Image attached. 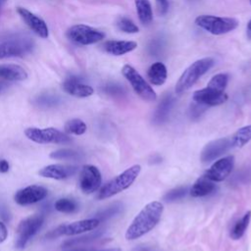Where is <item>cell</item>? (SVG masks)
I'll return each instance as SVG.
<instances>
[{"instance_id":"cell-26","label":"cell","mask_w":251,"mask_h":251,"mask_svg":"<svg viewBox=\"0 0 251 251\" xmlns=\"http://www.w3.org/2000/svg\"><path fill=\"white\" fill-rule=\"evenodd\" d=\"M250 218H251V212L248 211L246 212L241 219H239L235 224L234 226H232V228L230 229V237L234 240H237L239 238L242 237V235L244 234L248 225H249V222H250Z\"/></svg>"},{"instance_id":"cell-47","label":"cell","mask_w":251,"mask_h":251,"mask_svg":"<svg viewBox=\"0 0 251 251\" xmlns=\"http://www.w3.org/2000/svg\"><path fill=\"white\" fill-rule=\"evenodd\" d=\"M250 4H251V0H250Z\"/></svg>"},{"instance_id":"cell-8","label":"cell","mask_w":251,"mask_h":251,"mask_svg":"<svg viewBox=\"0 0 251 251\" xmlns=\"http://www.w3.org/2000/svg\"><path fill=\"white\" fill-rule=\"evenodd\" d=\"M67 36L77 44L90 45L104 39L105 33L86 25H75L68 29Z\"/></svg>"},{"instance_id":"cell-24","label":"cell","mask_w":251,"mask_h":251,"mask_svg":"<svg viewBox=\"0 0 251 251\" xmlns=\"http://www.w3.org/2000/svg\"><path fill=\"white\" fill-rule=\"evenodd\" d=\"M136 13L140 23L143 25H148L153 20L152 6L149 0H134Z\"/></svg>"},{"instance_id":"cell-5","label":"cell","mask_w":251,"mask_h":251,"mask_svg":"<svg viewBox=\"0 0 251 251\" xmlns=\"http://www.w3.org/2000/svg\"><path fill=\"white\" fill-rule=\"evenodd\" d=\"M25 135L31 141L39 144H66L71 141V137L55 127H27Z\"/></svg>"},{"instance_id":"cell-18","label":"cell","mask_w":251,"mask_h":251,"mask_svg":"<svg viewBox=\"0 0 251 251\" xmlns=\"http://www.w3.org/2000/svg\"><path fill=\"white\" fill-rule=\"evenodd\" d=\"M64 91L72 96L78 98L89 97L93 94V88L85 83H82L77 77H70L63 82Z\"/></svg>"},{"instance_id":"cell-40","label":"cell","mask_w":251,"mask_h":251,"mask_svg":"<svg viewBox=\"0 0 251 251\" xmlns=\"http://www.w3.org/2000/svg\"><path fill=\"white\" fill-rule=\"evenodd\" d=\"M10 169V165L7 160L2 159L0 160V173H7Z\"/></svg>"},{"instance_id":"cell-30","label":"cell","mask_w":251,"mask_h":251,"mask_svg":"<svg viewBox=\"0 0 251 251\" xmlns=\"http://www.w3.org/2000/svg\"><path fill=\"white\" fill-rule=\"evenodd\" d=\"M227 82H228V75L221 73V74L215 75L209 80L207 86H210V87H213V88L225 91V89H226V87L227 85Z\"/></svg>"},{"instance_id":"cell-10","label":"cell","mask_w":251,"mask_h":251,"mask_svg":"<svg viewBox=\"0 0 251 251\" xmlns=\"http://www.w3.org/2000/svg\"><path fill=\"white\" fill-rule=\"evenodd\" d=\"M33 48V42L29 38H13L0 43V60L12 57H20L29 53Z\"/></svg>"},{"instance_id":"cell-12","label":"cell","mask_w":251,"mask_h":251,"mask_svg":"<svg viewBox=\"0 0 251 251\" xmlns=\"http://www.w3.org/2000/svg\"><path fill=\"white\" fill-rule=\"evenodd\" d=\"M192 98L193 101L196 103H199L206 107H213L222 105L226 102L228 96L225 91L206 86L205 88L194 91Z\"/></svg>"},{"instance_id":"cell-25","label":"cell","mask_w":251,"mask_h":251,"mask_svg":"<svg viewBox=\"0 0 251 251\" xmlns=\"http://www.w3.org/2000/svg\"><path fill=\"white\" fill-rule=\"evenodd\" d=\"M230 138L232 148H241L251 140V125L237 129Z\"/></svg>"},{"instance_id":"cell-3","label":"cell","mask_w":251,"mask_h":251,"mask_svg":"<svg viewBox=\"0 0 251 251\" xmlns=\"http://www.w3.org/2000/svg\"><path fill=\"white\" fill-rule=\"evenodd\" d=\"M141 171L140 165H133L124 171L122 174L118 175L116 177L108 181L106 184H104L98 191L97 199L103 200L106 198H110L126 188H128L134 180L137 178Z\"/></svg>"},{"instance_id":"cell-34","label":"cell","mask_w":251,"mask_h":251,"mask_svg":"<svg viewBox=\"0 0 251 251\" xmlns=\"http://www.w3.org/2000/svg\"><path fill=\"white\" fill-rule=\"evenodd\" d=\"M36 104L40 107H53L59 103V98L52 94H42L36 98Z\"/></svg>"},{"instance_id":"cell-46","label":"cell","mask_w":251,"mask_h":251,"mask_svg":"<svg viewBox=\"0 0 251 251\" xmlns=\"http://www.w3.org/2000/svg\"><path fill=\"white\" fill-rule=\"evenodd\" d=\"M6 1H7V0H0V9H1V7L5 4Z\"/></svg>"},{"instance_id":"cell-31","label":"cell","mask_w":251,"mask_h":251,"mask_svg":"<svg viewBox=\"0 0 251 251\" xmlns=\"http://www.w3.org/2000/svg\"><path fill=\"white\" fill-rule=\"evenodd\" d=\"M117 26L120 30L126 33H136L139 31L138 26L126 17L119 18L117 21Z\"/></svg>"},{"instance_id":"cell-16","label":"cell","mask_w":251,"mask_h":251,"mask_svg":"<svg viewBox=\"0 0 251 251\" xmlns=\"http://www.w3.org/2000/svg\"><path fill=\"white\" fill-rule=\"evenodd\" d=\"M18 14L21 16V18L24 20V22L26 24V25L39 37L41 38H47L49 35V29L46 25V23L36 16L35 14L31 13L27 9L24 7H18L17 8Z\"/></svg>"},{"instance_id":"cell-28","label":"cell","mask_w":251,"mask_h":251,"mask_svg":"<svg viewBox=\"0 0 251 251\" xmlns=\"http://www.w3.org/2000/svg\"><path fill=\"white\" fill-rule=\"evenodd\" d=\"M64 128H65V131L69 134L81 135L86 131L87 126H86L85 123L82 120H80V119H72V120L68 121L65 124Z\"/></svg>"},{"instance_id":"cell-19","label":"cell","mask_w":251,"mask_h":251,"mask_svg":"<svg viewBox=\"0 0 251 251\" xmlns=\"http://www.w3.org/2000/svg\"><path fill=\"white\" fill-rule=\"evenodd\" d=\"M137 47L135 41L127 40H107L102 44V48L108 54L122 56L133 51Z\"/></svg>"},{"instance_id":"cell-44","label":"cell","mask_w":251,"mask_h":251,"mask_svg":"<svg viewBox=\"0 0 251 251\" xmlns=\"http://www.w3.org/2000/svg\"><path fill=\"white\" fill-rule=\"evenodd\" d=\"M69 251H90V250H87V249H82V248H77V249H72V250H69Z\"/></svg>"},{"instance_id":"cell-6","label":"cell","mask_w":251,"mask_h":251,"mask_svg":"<svg viewBox=\"0 0 251 251\" xmlns=\"http://www.w3.org/2000/svg\"><path fill=\"white\" fill-rule=\"evenodd\" d=\"M122 74L140 98L145 101H155L157 99V94L151 85L133 67L130 65H125L122 69Z\"/></svg>"},{"instance_id":"cell-21","label":"cell","mask_w":251,"mask_h":251,"mask_svg":"<svg viewBox=\"0 0 251 251\" xmlns=\"http://www.w3.org/2000/svg\"><path fill=\"white\" fill-rule=\"evenodd\" d=\"M216 189L214 181L207 178L205 176H200L192 184L189 189V193L192 197H203L211 194Z\"/></svg>"},{"instance_id":"cell-43","label":"cell","mask_w":251,"mask_h":251,"mask_svg":"<svg viewBox=\"0 0 251 251\" xmlns=\"http://www.w3.org/2000/svg\"><path fill=\"white\" fill-rule=\"evenodd\" d=\"M101 251H122L120 248H109V249H105V250H101Z\"/></svg>"},{"instance_id":"cell-2","label":"cell","mask_w":251,"mask_h":251,"mask_svg":"<svg viewBox=\"0 0 251 251\" xmlns=\"http://www.w3.org/2000/svg\"><path fill=\"white\" fill-rule=\"evenodd\" d=\"M215 65V61L211 57H205L193 62L188 68L184 70L179 78L177 79L175 92L177 95L182 94L191 88L195 82L204 75L213 66Z\"/></svg>"},{"instance_id":"cell-38","label":"cell","mask_w":251,"mask_h":251,"mask_svg":"<svg viewBox=\"0 0 251 251\" xmlns=\"http://www.w3.org/2000/svg\"><path fill=\"white\" fill-rule=\"evenodd\" d=\"M156 4L158 7V11L161 15H166L169 9L168 0H156Z\"/></svg>"},{"instance_id":"cell-15","label":"cell","mask_w":251,"mask_h":251,"mask_svg":"<svg viewBox=\"0 0 251 251\" xmlns=\"http://www.w3.org/2000/svg\"><path fill=\"white\" fill-rule=\"evenodd\" d=\"M232 148L230 138H219L216 140H212L207 143L201 151L200 159L203 163H208L214 161L224 153L227 152Z\"/></svg>"},{"instance_id":"cell-37","label":"cell","mask_w":251,"mask_h":251,"mask_svg":"<svg viewBox=\"0 0 251 251\" xmlns=\"http://www.w3.org/2000/svg\"><path fill=\"white\" fill-rule=\"evenodd\" d=\"M206 108H207L206 106L195 102L190 107V116H191V118H193V119L198 118L206 110Z\"/></svg>"},{"instance_id":"cell-41","label":"cell","mask_w":251,"mask_h":251,"mask_svg":"<svg viewBox=\"0 0 251 251\" xmlns=\"http://www.w3.org/2000/svg\"><path fill=\"white\" fill-rule=\"evenodd\" d=\"M133 251H154V249H151L145 246H139V247H136Z\"/></svg>"},{"instance_id":"cell-45","label":"cell","mask_w":251,"mask_h":251,"mask_svg":"<svg viewBox=\"0 0 251 251\" xmlns=\"http://www.w3.org/2000/svg\"><path fill=\"white\" fill-rule=\"evenodd\" d=\"M247 28H248V30L249 31H251V20L248 22V24H247Z\"/></svg>"},{"instance_id":"cell-23","label":"cell","mask_w":251,"mask_h":251,"mask_svg":"<svg viewBox=\"0 0 251 251\" xmlns=\"http://www.w3.org/2000/svg\"><path fill=\"white\" fill-rule=\"evenodd\" d=\"M174 103H175V98L172 95L168 94L164 96L154 113V117H153L154 123L162 124L166 122L174 106Z\"/></svg>"},{"instance_id":"cell-20","label":"cell","mask_w":251,"mask_h":251,"mask_svg":"<svg viewBox=\"0 0 251 251\" xmlns=\"http://www.w3.org/2000/svg\"><path fill=\"white\" fill-rule=\"evenodd\" d=\"M27 78L26 71L14 64L0 65V80L3 81H22Z\"/></svg>"},{"instance_id":"cell-42","label":"cell","mask_w":251,"mask_h":251,"mask_svg":"<svg viewBox=\"0 0 251 251\" xmlns=\"http://www.w3.org/2000/svg\"><path fill=\"white\" fill-rule=\"evenodd\" d=\"M6 86H7V84L3 80H0V92L3 91L6 88Z\"/></svg>"},{"instance_id":"cell-1","label":"cell","mask_w":251,"mask_h":251,"mask_svg":"<svg viewBox=\"0 0 251 251\" xmlns=\"http://www.w3.org/2000/svg\"><path fill=\"white\" fill-rule=\"evenodd\" d=\"M163 212L164 205L160 201L146 204L126 228V239L135 240L149 232L160 222Z\"/></svg>"},{"instance_id":"cell-29","label":"cell","mask_w":251,"mask_h":251,"mask_svg":"<svg viewBox=\"0 0 251 251\" xmlns=\"http://www.w3.org/2000/svg\"><path fill=\"white\" fill-rule=\"evenodd\" d=\"M50 158L55 160H77L80 158V153L74 149L62 148L50 154Z\"/></svg>"},{"instance_id":"cell-36","label":"cell","mask_w":251,"mask_h":251,"mask_svg":"<svg viewBox=\"0 0 251 251\" xmlns=\"http://www.w3.org/2000/svg\"><path fill=\"white\" fill-rule=\"evenodd\" d=\"M103 90H104L105 93H107L109 95H112V96H121L125 92V89L123 88V86H121L119 84H116V83L106 84L103 87Z\"/></svg>"},{"instance_id":"cell-39","label":"cell","mask_w":251,"mask_h":251,"mask_svg":"<svg viewBox=\"0 0 251 251\" xmlns=\"http://www.w3.org/2000/svg\"><path fill=\"white\" fill-rule=\"evenodd\" d=\"M8 236V230L4 223L0 222V243L4 242Z\"/></svg>"},{"instance_id":"cell-9","label":"cell","mask_w":251,"mask_h":251,"mask_svg":"<svg viewBox=\"0 0 251 251\" xmlns=\"http://www.w3.org/2000/svg\"><path fill=\"white\" fill-rule=\"evenodd\" d=\"M100 224V221L97 218H91V219H85L76 221L68 225H62L56 227L54 230L50 231L46 236L48 238H54L62 235H76L81 234L84 232L91 231L95 229Z\"/></svg>"},{"instance_id":"cell-32","label":"cell","mask_w":251,"mask_h":251,"mask_svg":"<svg viewBox=\"0 0 251 251\" xmlns=\"http://www.w3.org/2000/svg\"><path fill=\"white\" fill-rule=\"evenodd\" d=\"M187 192H188L187 186H177V187L170 190L169 192H167L164 195L163 199L167 202H173V201L179 200V199L183 198Z\"/></svg>"},{"instance_id":"cell-14","label":"cell","mask_w":251,"mask_h":251,"mask_svg":"<svg viewBox=\"0 0 251 251\" xmlns=\"http://www.w3.org/2000/svg\"><path fill=\"white\" fill-rule=\"evenodd\" d=\"M47 189L41 185H28L18 190L14 196L15 202L21 206L31 205L43 200L47 196Z\"/></svg>"},{"instance_id":"cell-13","label":"cell","mask_w":251,"mask_h":251,"mask_svg":"<svg viewBox=\"0 0 251 251\" xmlns=\"http://www.w3.org/2000/svg\"><path fill=\"white\" fill-rule=\"evenodd\" d=\"M234 166V156L228 155L216 161L205 173V176L212 181H223L231 173Z\"/></svg>"},{"instance_id":"cell-11","label":"cell","mask_w":251,"mask_h":251,"mask_svg":"<svg viewBox=\"0 0 251 251\" xmlns=\"http://www.w3.org/2000/svg\"><path fill=\"white\" fill-rule=\"evenodd\" d=\"M102 181L100 171L93 165H84L79 173L78 184L80 190L85 194H90L96 191Z\"/></svg>"},{"instance_id":"cell-33","label":"cell","mask_w":251,"mask_h":251,"mask_svg":"<svg viewBox=\"0 0 251 251\" xmlns=\"http://www.w3.org/2000/svg\"><path fill=\"white\" fill-rule=\"evenodd\" d=\"M122 210V204L120 203H115L113 205H111L110 207L106 208L105 210L99 212L97 214V219L101 222V221H105V220H108L110 218H112L113 216H116L118 215Z\"/></svg>"},{"instance_id":"cell-27","label":"cell","mask_w":251,"mask_h":251,"mask_svg":"<svg viewBox=\"0 0 251 251\" xmlns=\"http://www.w3.org/2000/svg\"><path fill=\"white\" fill-rule=\"evenodd\" d=\"M55 209L61 213L72 214L78 210V204L71 198H60L55 202Z\"/></svg>"},{"instance_id":"cell-4","label":"cell","mask_w":251,"mask_h":251,"mask_svg":"<svg viewBox=\"0 0 251 251\" xmlns=\"http://www.w3.org/2000/svg\"><path fill=\"white\" fill-rule=\"evenodd\" d=\"M195 25L211 34L221 35L234 30L238 26V21L234 18L200 15L196 17Z\"/></svg>"},{"instance_id":"cell-17","label":"cell","mask_w":251,"mask_h":251,"mask_svg":"<svg viewBox=\"0 0 251 251\" xmlns=\"http://www.w3.org/2000/svg\"><path fill=\"white\" fill-rule=\"evenodd\" d=\"M77 171V167L63 164H51L39 170L38 175L43 177L62 180L74 176Z\"/></svg>"},{"instance_id":"cell-7","label":"cell","mask_w":251,"mask_h":251,"mask_svg":"<svg viewBox=\"0 0 251 251\" xmlns=\"http://www.w3.org/2000/svg\"><path fill=\"white\" fill-rule=\"evenodd\" d=\"M44 223V216L36 214L29 216L23 220L17 228L16 246L23 249L29 242V240L36 234Z\"/></svg>"},{"instance_id":"cell-22","label":"cell","mask_w":251,"mask_h":251,"mask_svg":"<svg viewBox=\"0 0 251 251\" xmlns=\"http://www.w3.org/2000/svg\"><path fill=\"white\" fill-rule=\"evenodd\" d=\"M168 76L166 66L161 62L153 63L147 71V78L153 85H162L165 83Z\"/></svg>"},{"instance_id":"cell-35","label":"cell","mask_w":251,"mask_h":251,"mask_svg":"<svg viewBox=\"0 0 251 251\" xmlns=\"http://www.w3.org/2000/svg\"><path fill=\"white\" fill-rule=\"evenodd\" d=\"M99 235H100V232H94V233H91V234H88V235H85V236L69 239V240L65 241L62 246H64V247H73L75 245H77V244H80V243H83V242H86V241H89V240H93V239L97 238Z\"/></svg>"}]
</instances>
